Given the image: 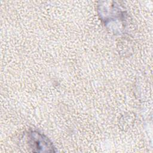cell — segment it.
Instances as JSON below:
<instances>
[{
  "label": "cell",
  "mask_w": 153,
  "mask_h": 153,
  "mask_svg": "<svg viewBox=\"0 0 153 153\" xmlns=\"http://www.w3.org/2000/svg\"><path fill=\"white\" fill-rule=\"evenodd\" d=\"M100 18L105 26L112 30L114 33H118L117 25L120 32L125 27L126 22V13L122 10L118 5H100Z\"/></svg>",
  "instance_id": "cell-1"
},
{
  "label": "cell",
  "mask_w": 153,
  "mask_h": 153,
  "mask_svg": "<svg viewBox=\"0 0 153 153\" xmlns=\"http://www.w3.org/2000/svg\"><path fill=\"white\" fill-rule=\"evenodd\" d=\"M26 143L30 151L33 152H54L56 148L44 134L35 130H30L26 133Z\"/></svg>",
  "instance_id": "cell-2"
}]
</instances>
